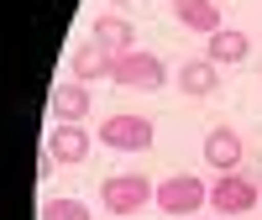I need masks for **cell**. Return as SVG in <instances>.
<instances>
[{
  "label": "cell",
  "mask_w": 262,
  "mask_h": 220,
  "mask_svg": "<svg viewBox=\"0 0 262 220\" xmlns=\"http://www.w3.org/2000/svg\"><path fill=\"white\" fill-rule=\"evenodd\" d=\"M152 200H158V184H147V173H116V179L100 184V205L105 215H142Z\"/></svg>",
  "instance_id": "1"
},
{
  "label": "cell",
  "mask_w": 262,
  "mask_h": 220,
  "mask_svg": "<svg viewBox=\"0 0 262 220\" xmlns=\"http://www.w3.org/2000/svg\"><path fill=\"white\" fill-rule=\"evenodd\" d=\"M111 79L121 84V90H163L168 69H163V58H158V53L131 48V53H121V58L111 63Z\"/></svg>",
  "instance_id": "2"
},
{
  "label": "cell",
  "mask_w": 262,
  "mask_h": 220,
  "mask_svg": "<svg viewBox=\"0 0 262 220\" xmlns=\"http://www.w3.org/2000/svg\"><path fill=\"white\" fill-rule=\"evenodd\" d=\"M152 205L168 210V215H194L200 205H210V189H205V179H194V173H173V179L158 184V200Z\"/></svg>",
  "instance_id": "3"
},
{
  "label": "cell",
  "mask_w": 262,
  "mask_h": 220,
  "mask_svg": "<svg viewBox=\"0 0 262 220\" xmlns=\"http://www.w3.org/2000/svg\"><path fill=\"white\" fill-rule=\"evenodd\" d=\"M152 137H158V126L147 116H105V126H100V142L111 152H147Z\"/></svg>",
  "instance_id": "4"
},
{
  "label": "cell",
  "mask_w": 262,
  "mask_h": 220,
  "mask_svg": "<svg viewBox=\"0 0 262 220\" xmlns=\"http://www.w3.org/2000/svg\"><path fill=\"white\" fill-rule=\"evenodd\" d=\"M262 205V194L252 179H242V173H221V179L210 184V210L215 215H247Z\"/></svg>",
  "instance_id": "5"
},
{
  "label": "cell",
  "mask_w": 262,
  "mask_h": 220,
  "mask_svg": "<svg viewBox=\"0 0 262 220\" xmlns=\"http://www.w3.org/2000/svg\"><path fill=\"white\" fill-rule=\"evenodd\" d=\"M90 42H95V48H105L111 58H121V53L137 48V27H131L126 16H116V11H100L95 27H90Z\"/></svg>",
  "instance_id": "6"
},
{
  "label": "cell",
  "mask_w": 262,
  "mask_h": 220,
  "mask_svg": "<svg viewBox=\"0 0 262 220\" xmlns=\"http://www.w3.org/2000/svg\"><path fill=\"white\" fill-rule=\"evenodd\" d=\"M90 147H95V137L84 126H63V121H53V131H48V152L63 163V168H79L84 158H90Z\"/></svg>",
  "instance_id": "7"
},
{
  "label": "cell",
  "mask_w": 262,
  "mask_h": 220,
  "mask_svg": "<svg viewBox=\"0 0 262 220\" xmlns=\"http://www.w3.org/2000/svg\"><path fill=\"white\" fill-rule=\"evenodd\" d=\"M247 53H252V37L242 27H221L210 37V48H205V58L215 63V69H236V63H247Z\"/></svg>",
  "instance_id": "8"
},
{
  "label": "cell",
  "mask_w": 262,
  "mask_h": 220,
  "mask_svg": "<svg viewBox=\"0 0 262 220\" xmlns=\"http://www.w3.org/2000/svg\"><path fill=\"white\" fill-rule=\"evenodd\" d=\"M205 163L215 173H236V168H242V137H236L231 126H215L205 137Z\"/></svg>",
  "instance_id": "9"
},
{
  "label": "cell",
  "mask_w": 262,
  "mask_h": 220,
  "mask_svg": "<svg viewBox=\"0 0 262 220\" xmlns=\"http://www.w3.org/2000/svg\"><path fill=\"white\" fill-rule=\"evenodd\" d=\"M84 116H90V90H84L79 79L58 84V90H53V121H63V126H84Z\"/></svg>",
  "instance_id": "10"
},
{
  "label": "cell",
  "mask_w": 262,
  "mask_h": 220,
  "mask_svg": "<svg viewBox=\"0 0 262 220\" xmlns=\"http://www.w3.org/2000/svg\"><path fill=\"white\" fill-rule=\"evenodd\" d=\"M173 21L189 27V32H205V37L221 32V11H215V0H173Z\"/></svg>",
  "instance_id": "11"
},
{
  "label": "cell",
  "mask_w": 262,
  "mask_h": 220,
  "mask_svg": "<svg viewBox=\"0 0 262 220\" xmlns=\"http://www.w3.org/2000/svg\"><path fill=\"white\" fill-rule=\"evenodd\" d=\"M215 84H221V69H215L210 58H189L184 69H179V90H184V95H194V100L215 95Z\"/></svg>",
  "instance_id": "12"
},
{
  "label": "cell",
  "mask_w": 262,
  "mask_h": 220,
  "mask_svg": "<svg viewBox=\"0 0 262 220\" xmlns=\"http://www.w3.org/2000/svg\"><path fill=\"white\" fill-rule=\"evenodd\" d=\"M111 53L105 48H95V42H84V48H74V58H69V74L79 79V84H90V79H111Z\"/></svg>",
  "instance_id": "13"
},
{
  "label": "cell",
  "mask_w": 262,
  "mask_h": 220,
  "mask_svg": "<svg viewBox=\"0 0 262 220\" xmlns=\"http://www.w3.org/2000/svg\"><path fill=\"white\" fill-rule=\"evenodd\" d=\"M42 220H90V205L84 200H48L42 205Z\"/></svg>",
  "instance_id": "14"
},
{
  "label": "cell",
  "mask_w": 262,
  "mask_h": 220,
  "mask_svg": "<svg viewBox=\"0 0 262 220\" xmlns=\"http://www.w3.org/2000/svg\"><path fill=\"white\" fill-rule=\"evenodd\" d=\"M116 6H126V0H116Z\"/></svg>",
  "instance_id": "15"
}]
</instances>
